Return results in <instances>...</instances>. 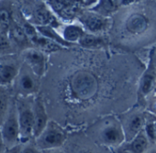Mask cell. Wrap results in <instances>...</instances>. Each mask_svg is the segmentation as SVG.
Masks as SVG:
<instances>
[{
	"label": "cell",
	"instance_id": "obj_1",
	"mask_svg": "<svg viewBox=\"0 0 156 153\" xmlns=\"http://www.w3.org/2000/svg\"><path fill=\"white\" fill-rule=\"evenodd\" d=\"M70 90L72 96L78 100L91 99L98 91V80L89 71H78L70 80Z\"/></svg>",
	"mask_w": 156,
	"mask_h": 153
},
{
	"label": "cell",
	"instance_id": "obj_2",
	"mask_svg": "<svg viewBox=\"0 0 156 153\" xmlns=\"http://www.w3.org/2000/svg\"><path fill=\"white\" fill-rule=\"evenodd\" d=\"M33 100L29 96H20L17 102V110L19 115V122L20 127L21 144L27 143L34 138V111Z\"/></svg>",
	"mask_w": 156,
	"mask_h": 153
},
{
	"label": "cell",
	"instance_id": "obj_3",
	"mask_svg": "<svg viewBox=\"0 0 156 153\" xmlns=\"http://www.w3.org/2000/svg\"><path fill=\"white\" fill-rule=\"evenodd\" d=\"M66 141L65 131L54 121H49L43 131L34 138L38 148L41 151L60 148Z\"/></svg>",
	"mask_w": 156,
	"mask_h": 153
},
{
	"label": "cell",
	"instance_id": "obj_4",
	"mask_svg": "<svg viewBox=\"0 0 156 153\" xmlns=\"http://www.w3.org/2000/svg\"><path fill=\"white\" fill-rule=\"evenodd\" d=\"M0 132L7 148H12L21 144L19 115L15 101H12L9 113L4 122L0 126Z\"/></svg>",
	"mask_w": 156,
	"mask_h": 153
},
{
	"label": "cell",
	"instance_id": "obj_5",
	"mask_svg": "<svg viewBox=\"0 0 156 153\" xmlns=\"http://www.w3.org/2000/svg\"><path fill=\"white\" fill-rule=\"evenodd\" d=\"M98 141L107 147L120 146L126 139L122 125L115 119L104 122L98 132Z\"/></svg>",
	"mask_w": 156,
	"mask_h": 153
},
{
	"label": "cell",
	"instance_id": "obj_6",
	"mask_svg": "<svg viewBox=\"0 0 156 153\" xmlns=\"http://www.w3.org/2000/svg\"><path fill=\"white\" fill-rule=\"evenodd\" d=\"M38 76L30 71H20L17 77V89L21 96H30L37 93L39 89Z\"/></svg>",
	"mask_w": 156,
	"mask_h": 153
},
{
	"label": "cell",
	"instance_id": "obj_7",
	"mask_svg": "<svg viewBox=\"0 0 156 153\" xmlns=\"http://www.w3.org/2000/svg\"><path fill=\"white\" fill-rule=\"evenodd\" d=\"M109 21L110 20L108 17L102 16L93 11L85 13L80 18V22L82 23V26L92 34L108 30L110 23Z\"/></svg>",
	"mask_w": 156,
	"mask_h": 153
},
{
	"label": "cell",
	"instance_id": "obj_8",
	"mask_svg": "<svg viewBox=\"0 0 156 153\" xmlns=\"http://www.w3.org/2000/svg\"><path fill=\"white\" fill-rule=\"evenodd\" d=\"M23 58L27 65L38 77L42 76L46 69V59L41 50L28 49L23 52Z\"/></svg>",
	"mask_w": 156,
	"mask_h": 153
},
{
	"label": "cell",
	"instance_id": "obj_9",
	"mask_svg": "<svg viewBox=\"0 0 156 153\" xmlns=\"http://www.w3.org/2000/svg\"><path fill=\"white\" fill-rule=\"evenodd\" d=\"M144 116L140 112H134L126 117L124 124L122 125L125 137L128 141H130L136 135H138L141 130H143L145 126Z\"/></svg>",
	"mask_w": 156,
	"mask_h": 153
},
{
	"label": "cell",
	"instance_id": "obj_10",
	"mask_svg": "<svg viewBox=\"0 0 156 153\" xmlns=\"http://www.w3.org/2000/svg\"><path fill=\"white\" fill-rule=\"evenodd\" d=\"M33 111H34V138L37 137L46 127L49 123L48 115L45 109V106L41 97H36L33 101Z\"/></svg>",
	"mask_w": 156,
	"mask_h": 153
},
{
	"label": "cell",
	"instance_id": "obj_11",
	"mask_svg": "<svg viewBox=\"0 0 156 153\" xmlns=\"http://www.w3.org/2000/svg\"><path fill=\"white\" fill-rule=\"evenodd\" d=\"M149 26V20L147 18L140 13L132 14L129 17L126 22L127 30L132 34H140L143 33Z\"/></svg>",
	"mask_w": 156,
	"mask_h": 153
},
{
	"label": "cell",
	"instance_id": "obj_12",
	"mask_svg": "<svg viewBox=\"0 0 156 153\" xmlns=\"http://www.w3.org/2000/svg\"><path fill=\"white\" fill-rule=\"evenodd\" d=\"M20 69L16 64H0V85L8 86L18 77Z\"/></svg>",
	"mask_w": 156,
	"mask_h": 153
},
{
	"label": "cell",
	"instance_id": "obj_13",
	"mask_svg": "<svg viewBox=\"0 0 156 153\" xmlns=\"http://www.w3.org/2000/svg\"><path fill=\"white\" fill-rule=\"evenodd\" d=\"M150 141L146 137L144 130H141L130 141L128 142L126 150L129 153H144L149 148Z\"/></svg>",
	"mask_w": 156,
	"mask_h": 153
},
{
	"label": "cell",
	"instance_id": "obj_14",
	"mask_svg": "<svg viewBox=\"0 0 156 153\" xmlns=\"http://www.w3.org/2000/svg\"><path fill=\"white\" fill-rule=\"evenodd\" d=\"M85 34V28L76 24L67 25L62 30V38L70 44L73 42H79V40L83 38Z\"/></svg>",
	"mask_w": 156,
	"mask_h": 153
},
{
	"label": "cell",
	"instance_id": "obj_15",
	"mask_svg": "<svg viewBox=\"0 0 156 153\" xmlns=\"http://www.w3.org/2000/svg\"><path fill=\"white\" fill-rule=\"evenodd\" d=\"M155 80V71L152 64H150L149 68L142 74L140 82V93L144 96H147L152 89Z\"/></svg>",
	"mask_w": 156,
	"mask_h": 153
},
{
	"label": "cell",
	"instance_id": "obj_16",
	"mask_svg": "<svg viewBox=\"0 0 156 153\" xmlns=\"http://www.w3.org/2000/svg\"><path fill=\"white\" fill-rule=\"evenodd\" d=\"M119 8V0H99L98 3L91 9V11L107 17Z\"/></svg>",
	"mask_w": 156,
	"mask_h": 153
},
{
	"label": "cell",
	"instance_id": "obj_17",
	"mask_svg": "<svg viewBox=\"0 0 156 153\" xmlns=\"http://www.w3.org/2000/svg\"><path fill=\"white\" fill-rule=\"evenodd\" d=\"M37 30L45 38L58 43L59 45L61 46H65V47H69L71 46L72 44H70L69 42H67L63 38L62 36H60L55 30L53 28H51V26L49 25H46V26H38L37 28Z\"/></svg>",
	"mask_w": 156,
	"mask_h": 153
},
{
	"label": "cell",
	"instance_id": "obj_18",
	"mask_svg": "<svg viewBox=\"0 0 156 153\" xmlns=\"http://www.w3.org/2000/svg\"><path fill=\"white\" fill-rule=\"evenodd\" d=\"M12 101L10 99L9 93L7 89V86L0 85V126L4 122Z\"/></svg>",
	"mask_w": 156,
	"mask_h": 153
},
{
	"label": "cell",
	"instance_id": "obj_19",
	"mask_svg": "<svg viewBox=\"0 0 156 153\" xmlns=\"http://www.w3.org/2000/svg\"><path fill=\"white\" fill-rule=\"evenodd\" d=\"M79 43L82 47L87 49H99L106 44V40L104 38L96 36L94 34H85L83 38L79 40Z\"/></svg>",
	"mask_w": 156,
	"mask_h": 153
},
{
	"label": "cell",
	"instance_id": "obj_20",
	"mask_svg": "<svg viewBox=\"0 0 156 153\" xmlns=\"http://www.w3.org/2000/svg\"><path fill=\"white\" fill-rule=\"evenodd\" d=\"M32 41L42 50L44 51H56L59 50L61 49V45H59L58 43L41 36H37L36 38H34L32 40Z\"/></svg>",
	"mask_w": 156,
	"mask_h": 153
},
{
	"label": "cell",
	"instance_id": "obj_21",
	"mask_svg": "<svg viewBox=\"0 0 156 153\" xmlns=\"http://www.w3.org/2000/svg\"><path fill=\"white\" fill-rule=\"evenodd\" d=\"M9 35L10 39L19 45H25L29 39L23 29L19 26H13L9 30Z\"/></svg>",
	"mask_w": 156,
	"mask_h": 153
},
{
	"label": "cell",
	"instance_id": "obj_22",
	"mask_svg": "<svg viewBox=\"0 0 156 153\" xmlns=\"http://www.w3.org/2000/svg\"><path fill=\"white\" fill-rule=\"evenodd\" d=\"M34 18H35L37 23H39V26L49 25L52 19L51 13L44 8L38 9L34 13Z\"/></svg>",
	"mask_w": 156,
	"mask_h": 153
},
{
	"label": "cell",
	"instance_id": "obj_23",
	"mask_svg": "<svg viewBox=\"0 0 156 153\" xmlns=\"http://www.w3.org/2000/svg\"><path fill=\"white\" fill-rule=\"evenodd\" d=\"M155 122H150V123H146L144 126V133L146 135V137H148L150 143H155L156 142V138H155V126H154Z\"/></svg>",
	"mask_w": 156,
	"mask_h": 153
},
{
	"label": "cell",
	"instance_id": "obj_24",
	"mask_svg": "<svg viewBox=\"0 0 156 153\" xmlns=\"http://www.w3.org/2000/svg\"><path fill=\"white\" fill-rule=\"evenodd\" d=\"M20 153H42V151L38 148L35 142H31L30 140L27 143L22 144Z\"/></svg>",
	"mask_w": 156,
	"mask_h": 153
},
{
	"label": "cell",
	"instance_id": "obj_25",
	"mask_svg": "<svg viewBox=\"0 0 156 153\" xmlns=\"http://www.w3.org/2000/svg\"><path fill=\"white\" fill-rule=\"evenodd\" d=\"M10 25V15L6 10L1 9H0V27L8 28Z\"/></svg>",
	"mask_w": 156,
	"mask_h": 153
},
{
	"label": "cell",
	"instance_id": "obj_26",
	"mask_svg": "<svg viewBox=\"0 0 156 153\" xmlns=\"http://www.w3.org/2000/svg\"><path fill=\"white\" fill-rule=\"evenodd\" d=\"M22 29L24 30V32L26 33V35L28 36V38L33 40L34 38H36L38 35H37V29L34 28L31 24L30 23H24L23 26H22Z\"/></svg>",
	"mask_w": 156,
	"mask_h": 153
},
{
	"label": "cell",
	"instance_id": "obj_27",
	"mask_svg": "<svg viewBox=\"0 0 156 153\" xmlns=\"http://www.w3.org/2000/svg\"><path fill=\"white\" fill-rule=\"evenodd\" d=\"M9 49H10L9 39L3 34H0V52L8 51Z\"/></svg>",
	"mask_w": 156,
	"mask_h": 153
},
{
	"label": "cell",
	"instance_id": "obj_28",
	"mask_svg": "<svg viewBox=\"0 0 156 153\" xmlns=\"http://www.w3.org/2000/svg\"><path fill=\"white\" fill-rule=\"evenodd\" d=\"M21 147H22V144L17 145L15 147H12V148H7V149L4 153H20Z\"/></svg>",
	"mask_w": 156,
	"mask_h": 153
},
{
	"label": "cell",
	"instance_id": "obj_29",
	"mask_svg": "<svg viewBox=\"0 0 156 153\" xmlns=\"http://www.w3.org/2000/svg\"><path fill=\"white\" fill-rule=\"evenodd\" d=\"M7 149V146L4 142L3 137L1 135V132H0V153H4Z\"/></svg>",
	"mask_w": 156,
	"mask_h": 153
},
{
	"label": "cell",
	"instance_id": "obj_30",
	"mask_svg": "<svg viewBox=\"0 0 156 153\" xmlns=\"http://www.w3.org/2000/svg\"><path fill=\"white\" fill-rule=\"evenodd\" d=\"M42 153H65L62 149L60 148H53V149H49V150H44Z\"/></svg>",
	"mask_w": 156,
	"mask_h": 153
},
{
	"label": "cell",
	"instance_id": "obj_31",
	"mask_svg": "<svg viewBox=\"0 0 156 153\" xmlns=\"http://www.w3.org/2000/svg\"><path fill=\"white\" fill-rule=\"evenodd\" d=\"M77 153H97L96 151L92 150V149H89V148H82L78 151Z\"/></svg>",
	"mask_w": 156,
	"mask_h": 153
},
{
	"label": "cell",
	"instance_id": "obj_32",
	"mask_svg": "<svg viewBox=\"0 0 156 153\" xmlns=\"http://www.w3.org/2000/svg\"><path fill=\"white\" fill-rule=\"evenodd\" d=\"M144 153H156V147H152V148H149Z\"/></svg>",
	"mask_w": 156,
	"mask_h": 153
},
{
	"label": "cell",
	"instance_id": "obj_33",
	"mask_svg": "<svg viewBox=\"0 0 156 153\" xmlns=\"http://www.w3.org/2000/svg\"><path fill=\"white\" fill-rule=\"evenodd\" d=\"M134 0H121V5H129L132 3Z\"/></svg>",
	"mask_w": 156,
	"mask_h": 153
},
{
	"label": "cell",
	"instance_id": "obj_34",
	"mask_svg": "<svg viewBox=\"0 0 156 153\" xmlns=\"http://www.w3.org/2000/svg\"><path fill=\"white\" fill-rule=\"evenodd\" d=\"M154 126H155V138H156V122H155Z\"/></svg>",
	"mask_w": 156,
	"mask_h": 153
}]
</instances>
